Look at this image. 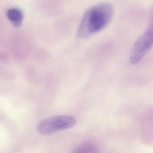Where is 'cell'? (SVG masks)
<instances>
[{
    "label": "cell",
    "mask_w": 153,
    "mask_h": 153,
    "mask_svg": "<svg viewBox=\"0 0 153 153\" xmlns=\"http://www.w3.org/2000/svg\"><path fill=\"white\" fill-rule=\"evenodd\" d=\"M113 14V8L109 3H100L89 8L83 16L78 36L87 38L101 31L110 23Z\"/></svg>",
    "instance_id": "6da1fadb"
},
{
    "label": "cell",
    "mask_w": 153,
    "mask_h": 153,
    "mask_svg": "<svg viewBox=\"0 0 153 153\" xmlns=\"http://www.w3.org/2000/svg\"><path fill=\"white\" fill-rule=\"evenodd\" d=\"M76 123V120L73 116L58 115L42 120L37 125V130L42 135H49L72 128Z\"/></svg>",
    "instance_id": "7a4b0ae2"
},
{
    "label": "cell",
    "mask_w": 153,
    "mask_h": 153,
    "mask_svg": "<svg viewBox=\"0 0 153 153\" xmlns=\"http://www.w3.org/2000/svg\"><path fill=\"white\" fill-rule=\"evenodd\" d=\"M153 46V25L143 33L134 43L130 54L132 64L139 62Z\"/></svg>",
    "instance_id": "3957f363"
},
{
    "label": "cell",
    "mask_w": 153,
    "mask_h": 153,
    "mask_svg": "<svg viewBox=\"0 0 153 153\" xmlns=\"http://www.w3.org/2000/svg\"><path fill=\"white\" fill-rule=\"evenodd\" d=\"M7 16L12 25L16 27H19L22 25L24 19L23 12L19 9L11 7L7 11Z\"/></svg>",
    "instance_id": "277c9868"
},
{
    "label": "cell",
    "mask_w": 153,
    "mask_h": 153,
    "mask_svg": "<svg viewBox=\"0 0 153 153\" xmlns=\"http://www.w3.org/2000/svg\"><path fill=\"white\" fill-rule=\"evenodd\" d=\"M73 153H85V147L84 145L79 147L76 150L74 151Z\"/></svg>",
    "instance_id": "5b68a950"
}]
</instances>
